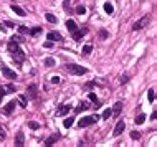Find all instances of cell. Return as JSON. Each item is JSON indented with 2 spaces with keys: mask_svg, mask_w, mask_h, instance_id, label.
<instances>
[{
  "mask_svg": "<svg viewBox=\"0 0 157 147\" xmlns=\"http://www.w3.org/2000/svg\"><path fill=\"white\" fill-rule=\"evenodd\" d=\"M8 51H10L13 61H15L17 65H23V61H25V53H23V50L18 47V43L10 41V43H8Z\"/></svg>",
  "mask_w": 157,
  "mask_h": 147,
  "instance_id": "6da1fadb",
  "label": "cell"
},
{
  "mask_svg": "<svg viewBox=\"0 0 157 147\" xmlns=\"http://www.w3.org/2000/svg\"><path fill=\"white\" fill-rule=\"evenodd\" d=\"M65 69L70 74H78V76H83V74L88 73V69H86V68L79 66V65H74V63H68V65L65 66Z\"/></svg>",
  "mask_w": 157,
  "mask_h": 147,
  "instance_id": "7a4b0ae2",
  "label": "cell"
},
{
  "mask_svg": "<svg viewBox=\"0 0 157 147\" xmlns=\"http://www.w3.org/2000/svg\"><path fill=\"white\" fill-rule=\"evenodd\" d=\"M98 119H101L98 114H94V116H86V117H83V119H79L78 126L79 127H88V126H91V124H94Z\"/></svg>",
  "mask_w": 157,
  "mask_h": 147,
  "instance_id": "3957f363",
  "label": "cell"
},
{
  "mask_svg": "<svg viewBox=\"0 0 157 147\" xmlns=\"http://www.w3.org/2000/svg\"><path fill=\"white\" fill-rule=\"evenodd\" d=\"M0 69H2V73H3V76H5V78H8V80H17V73H15V71H12V69L7 66V65L0 63Z\"/></svg>",
  "mask_w": 157,
  "mask_h": 147,
  "instance_id": "277c9868",
  "label": "cell"
},
{
  "mask_svg": "<svg viewBox=\"0 0 157 147\" xmlns=\"http://www.w3.org/2000/svg\"><path fill=\"white\" fill-rule=\"evenodd\" d=\"M147 23H149V17L145 15V17H142L141 20L134 22V25H132V32H139V30H142V28H144Z\"/></svg>",
  "mask_w": 157,
  "mask_h": 147,
  "instance_id": "5b68a950",
  "label": "cell"
},
{
  "mask_svg": "<svg viewBox=\"0 0 157 147\" xmlns=\"http://www.w3.org/2000/svg\"><path fill=\"white\" fill-rule=\"evenodd\" d=\"M15 106H17V102L15 101H10V102H7L5 106H3V109H2V113L7 114V116H10V114L13 113V109H15Z\"/></svg>",
  "mask_w": 157,
  "mask_h": 147,
  "instance_id": "8992f818",
  "label": "cell"
},
{
  "mask_svg": "<svg viewBox=\"0 0 157 147\" xmlns=\"http://www.w3.org/2000/svg\"><path fill=\"white\" fill-rule=\"evenodd\" d=\"M70 109H71V106H68V104H61V106L58 107V109H56V116H58V117H61V116H66V114L70 113Z\"/></svg>",
  "mask_w": 157,
  "mask_h": 147,
  "instance_id": "52a82bcc",
  "label": "cell"
},
{
  "mask_svg": "<svg viewBox=\"0 0 157 147\" xmlns=\"http://www.w3.org/2000/svg\"><path fill=\"white\" fill-rule=\"evenodd\" d=\"M88 33V30H86V28H83V30H74V32H73V40L74 41H81V38H83V36H85V35Z\"/></svg>",
  "mask_w": 157,
  "mask_h": 147,
  "instance_id": "ba28073f",
  "label": "cell"
},
{
  "mask_svg": "<svg viewBox=\"0 0 157 147\" xmlns=\"http://www.w3.org/2000/svg\"><path fill=\"white\" fill-rule=\"evenodd\" d=\"M124 129H126V122L121 119L118 124H116V127H114V132H112V134L118 137V136H121V134H122V131H124Z\"/></svg>",
  "mask_w": 157,
  "mask_h": 147,
  "instance_id": "9c48e42d",
  "label": "cell"
},
{
  "mask_svg": "<svg viewBox=\"0 0 157 147\" xmlns=\"http://www.w3.org/2000/svg\"><path fill=\"white\" fill-rule=\"evenodd\" d=\"M46 38H48L50 41H61L63 40L61 33H58V32H50V33L46 35Z\"/></svg>",
  "mask_w": 157,
  "mask_h": 147,
  "instance_id": "30bf717a",
  "label": "cell"
},
{
  "mask_svg": "<svg viewBox=\"0 0 157 147\" xmlns=\"http://www.w3.org/2000/svg\"><path fill=\"white\" fill-rule=\"evenodd\" d=\"M37 89H38L37 84H30V86L26 88V94H28L30 99H35V98H37Z\"/></svg>",
  "mask_w": 157,
  "mask_h": 147,
  "instance_id": "8fae6325",
  "label": "cell"
},
{
  "mask_svg": "<svg viewBox=\"0 0 157 147\" xmlns=\"http://www.w3.org/2000/svg\"><path fill=\"white\" fill-rule=\"evenodd\" d=\"M23 144H25V136H23V132H22V131H18V132H17V136H15V146L22 147Z\"/></svg>",
  "mask_w": 157,
  "mask_h": 147,
  "instance_id": "7c38bea8",
  "label": "cell"
},
{
  "mask_svg": "<svg viewBox=\"0 0 157 147\" xmlns=\"http://www.w3.org/2000/svg\"><path fill=\"white\" fill-rule=\"evenodd\" d=\"M0 91H2V94H10V93H15L17 88L13 86V84H5V86L0 88Z\"/></svg>",
  "mask_w": 157,
  "mask_h": 147,
  "instance_id": "4fadbf2b",
  "label": "cell"
},
{
  "mask_svg": "<svg viewBox=\"0 0 157 147\" xmlns=\"http://www.w3.org/2000/svg\"><path fill=\"white\" fill-rule=\"evenodd\" d=\"M89 102L88 101H83V102H79L78 106L74 107V113H81V111H86V109H89Z\"/></svg>",
  "mask_w": 157,
  "mask_h": 147,
  "instance_id": "5bb4252c",
  "label": "cell"
},
{
  "mask_svg": "<svg viewBox=\"0 0 157 147\" xmlns=\"http://www.w3.org/2000/svg\"><path fill=\"white\" fill-rule=\"evenodd\" d=\"M58 139H60V134H58V132L51 134V136H50V137L45 140V146H53V144H55V142H56Z\"/></svg>",
  "mask_w": 157,
  "mask_h": 147,
  "instance_id": "9a60e30c",
  "label": "cell"
},
{
  "mask_svg": "<svg viewBox=\"0 0 157 147\" xmlns=\"http://www.w3.org/2000/svg\"><path fill=\"white\" fill-rule=\"evenodd\" d=\"M66 28H68V32H70V33H73V32H74V30H78V25H76V22L74 20H66Z\"/></svg>",
  "mask_w": 157,
  "mask_h": 147,
  "instance_id": "2e32d148",
  "label": "cell"
},
{
  "mask_svg": "<svg viewBox=\"0 0 157 147\" xmlns=\"http://www.w3.org/2000/svg\"><path fill=\"white\" fill-rule=\"evenodd\" d=\"M12 10H13L17 15H18V17H25V15H26L25 10H23L22 7H18V5H12Z\"/></svg>",
  "mask_w": 157,
  "mask_h": 147,
  "instance_id": "e0dca14e",
  "label": "cell"
},
{
  "mask_svg": "<svg viewBox=\"0 0 157 147\" xmlns=\"http://www.w3.org/2000/svg\"><path fill=\"white\" fill-rule=\"evenodd\" d=\"M103 7H104V12H106L108 15H112V13H114V7H112V5L109 3V2H106V3L103 5Z\"/></svg>",
  "mask_w": 157,
  "mask_h": 147,
  "instance_id": "ac0fdd59",
  "label": "cell"
},
{
  "mask_svg": "<svg viewBox=\"0 0 157 147\" xmlns=\"http://www.w3.org/2000/svg\"><path fill=\"white\" fill-rule=\"evenodd\" d=\"M18 104H20L22 107H26V104H28V99H26L25 94H20V96H18Z\"/></svg>",
  "mask_w": 157,
  "mask_h": 147,
  "instance_id": "d6986e66",
  "label": "cell"
},
{
  "mask_svg": "<svg viewBox=\"0 0 157 147\" xmlns=\"http://www.w3.org/2000/svg\"><path fill=\"white\" fill-rule=\"evenodd\" d=\"M73 124H74V117H66V119L63 121V126H65L66 129H70Z\"/></svg>",
  "mask_w": 157,
  "mask_h": 147,
  "instance_id": "ffe728a7",
  "label": "cell"
},
{
  "mask_svg": "<svg viewBox=\"0 0 157 147\" xmlns=\"http://www.w3.org/2000/svg\"><path fill=\"white\" fill-rule=\"evenodd\" d=\"M134 122H136L137 126H141V124H144V122H145V114H139L137 117L134 119Z\"/></svg>",
  "mask_w": 157,
  "mask_h": 147,
  "instance_id": "44dd1931",
  "label": "cell"
},
{
  "mask_svg": "<svg viewBox=\"0 0 157 147\" xmlns=\"http://www.w3.org/2000/svg\"><path fill=\"white\" fill-rule=\"evenodd\" d=\"M121 109H122V102L119 101V102H116V104H114V109H112V114H116V116H118V114L121 113Z\"/></svg>",
  "mask_w": 157,
  "mask_h": 147,
  "instance_id": "7402d4cb",
  "label": "cell"
},
{
  "mask_svg": "<svg viewBox=\"0 0 157 147\" xmlns=\"http://www.w3.org/2000/svg\"><path fill=\"white\" fill-rule=\"evenodd\" d=\"M156 91H154V88H151L149 89V93H147V99H149V102H154V99H156Z\"/></svg>",
  "mask_w": 157,
  "mask_h": 147,
  "instance_id": "603a6c76",
  "label": "cell"
},
{
  "mask_svg": "<svg viewBox=\"0 0 157 147\" xmlns=\"http://www.w3.org/2000/svg\"><path fill=\"white\" fill-rule=\"evenodd\" d=\"M45 17H46V20L50 22V23H58V18H56L53 13H46Z\"/></svg>",
  "mask_w": 157,
  "mask_h": 147,
  "instance_id": "cb8c5ba5",
  "label": "cell"
},
{
  "mask_svg": "<svg viewBox=\"0 0 157 147\" xmlns=\"http://www.w3.org/2000/svg\"><path fill=\"white\" fill-rule=\"evenodd\" d=\"M93 51V47L91 45H85V47H83V50H81V53L83 55H89Z\"/></svg>",
  "mask_w": 157,
  "mask_h": 147,
  "instance_id": "d4e9b609",
  "label": "cell"
},
{
  "mask_svg": "<svg viewBox=\"0 0 157 147\" xmlns=\"http://www.w3.org/2000/svg\"><path fill=\"white\" fill-rule=\"evenodd\" d=\"M12 41H15V43H23V36H22V35H13L12 36Z\"/></svg>",
  "mask_w": 157,
  "mask_h": 147,
  "instance_id": "484cf974",
  "label": "cell"
},
{
  "mask_svg": "<svg viewBox=\"0 0 157 147\" xmlns=\"http://www.w3.org/2000/svg\"><path fill=\"white\" fill-rule=\"evenodd\" d=\"M111 116H112V109H104V113H103L101 117H103V119H109Z\"/></svg>",
  "mask_w": 157,
  "mask_h": 147,
  "instance_id": "4316f807",
  "label": "cell"
},
{
  "mask_svg": "<svg viewBox=\"0 0 157 147\" xmlns=\"http://www.w3.org/2000/svg\"><path fill=\"white\" fill-rule=\"evenodd\" d=\"M88 98H89V101L96 102V107L99 106V101H98V98H96V94H94V93H89V94H88Z\"/></svg>",
  "mask_w": 157,
  "mask_h": 147,
  "instance_id": "83f0119b",
  "label": "cell"
},
{
  "mask_svg": "<svg viewBox=\"0 0 157 147\" xmlns=\"http://www.w3.org/2000/svg\"><path fill=\"white\" fill-rule=\"evenodd\" d=\"M38 33H41V27H35L33 30H30V35L32 36H37Z\"/></svg>",
  "mask_w": 157,
  "mask_h": 147,
  "instance_id": "f1b7e54d",
  "label": "cell"
},
{
  "mask_svg": "<svg viewBox=\"0 0 157 147\" xmlns=\"http://www.w3.org/2000/svg\"><path fill=\"white\" fill-rule=\"evenodd\" d=\"M50 81H51V84H60V83H61V78H60V76H51Z\"/></svg>",
  "mask_w": 157,
  "mask_h": 147,
  "instance_id": "f546056e",
  "label": "cell"
},
{
  "mask_svg": "<svg viewBox=\"0 0 157 147\" xmlns=\"http://www.w3.org/2000/svg\"><path fill=\"white\" fill-rule=\"evenodd\" d=\"M76 13H78V15H85L86 13V8L83 7V5H78V7H76Z\"/></svg>",
  "mask_w": 157,
  "mask_h": 147,
  "instance_id": "4dcf8cb0",
  "label": "cell"
},
{
  "mask_svg": "<svg viewBox=\"0 0 157 147\" xmlns=\"http://www.w3.org/2000/svg\"><path fill=\"white\" fill-rule=\"evenodd\" d=\"M28 127H30V129H40V124L35 122V121H30V122H28Z\"/></svg>",
  "mask_w": 157,
  "mask_h": 147,
  "instance_id": "1f68e13d",
  "label": "cell"
},
{
  "mask_svg": "<svg viewBox=\"0 0 157 147\" xmlns=\"http://www.w3.org/2000/svg\"><path fill=\"white\" fill-rule=\"evenodd\" d=\"M18 32H20V33H23V35H25V33H30V30H28L26 27H23V25H20V27H18Z\"/></svg>",
  "mask_w": 157,
  "mask_h": 147,
  "instance_id": "d6a6232c",
  "label": "cell"
},
{
  "mask_svg": "<svg viewBox=\"0 0 157 147\" xmlns=\"http://www.w3.org/2000/svg\"><path fill=\"white\" fill-rule=\"evenodd\" d=\"M45 65H46V66H55V60H53V58H46Z\"/></svg>",
  "mask_w": 157,
  "mask_h": 147,
  "instance_id": "836d02e7",
  "label": "cell"
},
{
  "mask_svg": "<svg viewBox=\"0 0 157 147\" xmlns=\"http://www.w3.org/2000/svg\"><path fill=\"white\" fill-rule=\"evenodd\" d=\"M131 137L134 140H139V139H141V134H139L137 131H134V132H131Z\"/></svg>",
  "mask_w": 157,
  "mask_h": 147,
  "instance_id": "e575fe53",
  "label": "cell"
},
{
  "mask_svg": "<svg viewBox=\"0 0 157 147\" xmlns=\"http://www.w3.org/2000/svg\"><path fill=\"white\" fill-rule=\"evenodd\" d=\"M127 81H129V76H127V74H124V76H121V80H119V83H121V84H126Z\"/></svg>",
  "mask_w": 157,
  "mask_h": 147,
  "instance_id": "d590c367",
  "label": "cell"
},
{
  "mask_svg": "<svg viewBox=\"0 0 157 147\" xmlns=\"http://www.w3.org/2000/svg\"><path fill=\"white\" fill-rule=\"evenodd\" d=\"M5 137H7V134H5V131H3V127L0 126V140H5Z\"/></svg>",
  "mask_w": 157,
  "mask_h": 147,
  "instance_id": "8d00e7d4",
  "label": "cell"
},
{
  "mask_svg": "<svg viewBox=\"0 0 157 147\" xmlns=\"http://www.w3.org/2000/svg\"><path fill=\"white\" fill-rule=\"evenodd\" d=\"M99 36H101L103 40H104V38H108V32H106V30H101V32H99Z\"/></svg>",
  "mask_w": 157,
  "mask_h": 147,
  "instance_id": "74e56055",
  "label": "cell"
},
{
  "mask_svg": "<svg viewBox=\"0 0 157 147\" xmlns=\"http://www.w3.org/2000/svg\"><path fill=\"white\" fill-rule=\"evenodd\" d=\"M70 2H71V0H63V8H65V10L70 8Z\"/></svg>",
  "mask_w": 157,
  "mask_h": 147,
  "instance_id": "f35d334b",
  "label": "cell"
},
{
  "mask_svg": "<svg viewBox=\"0 0 157 147\" xmlns=\"http://www.w3.org/2000/svg\"><path fill=\"white\" fill-rule=\"evenodd\" d=\"M96 86V81H89V83H86V88H93Z\"/></svg>",
  "mask_w": 157,
  "mask_h": 147,
  "instance_id": "ab89813d",
  "label": "cell"
},
{
  "mask_svg": "<svg viewBox=\"0 0 157 147\" xmlns=\"http://www.w3.org/2000/svg\"><path fill=\"white\" fill-rule=\"evenodd\" d=\"M3 25H5V27H8V28H12V27H15V25H13L12 22H3Z\"/></svg>",
  "mask_w": 157,
  "mask_h": 147,
  "instance_id": "60d3db41",
  "label": "cell"
},
{
  "mask_svg": "<svg viewBox=\"0 0 157 147\" xmlns=\"http://www.w3.org/2000/svg\"><path fill=\"white\" fill-rule=\"evenodd\" d=\"M43 47H45V48H51V47H53V41H46Z\"/></svg>",
  "mask_w": 157,
  "mask_h": 147,
  "instance_id": "b9f144b4",
  "label": "cell"
},
{
  "mask_svg": "<svg viewBox=\"0 0 157 147\" xmlns=\"http://www.w3.org/2000/svg\"><path fill=\"white\" fill-rule=\"evenodd\" d=\"M0 32H3V33L7 32V27L3 25V23H0Z\"/></svg>",
  "mask_w": 157,
  "mask_h": 147,
  "instance_id": "7bdbcfd3",
  "label": "cell"
},
{
  "mask_svg": "<svg viewBox=\"0 0 157 147\" xmlns=\"http://www.w3.org/2000/svg\"><path fill=\"white\" fill-rule=\"evenodd\" d=\"M156 117H157V113H156V111H154V113H152V116H151V119L154 121V119H156Z\"/></svg>",
  "mask_w": 157,
  "mask_h": 147,
  "instance_id": "ee69618b",
  "label": "cell"
},
{
  "mask_svg": "<svg viewBox=\"0 0 157 147\" xmlns=\"http://www.w3.org/2000/svg\"><path fill=\"white\" fill-rule=\"evenodd\" d=\"M2 96H3V94H2V91H0V101H2Z\"/></svg>",
  "mask_w": 157,
  "mask_h": 147,
  "instance_id": "f6af8a7d",
  "label": "cell"
}]
</instances>
